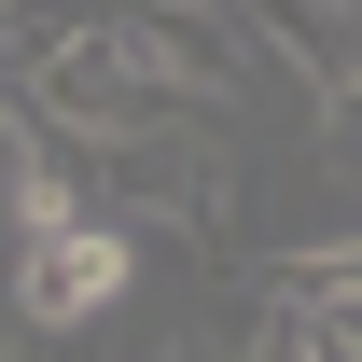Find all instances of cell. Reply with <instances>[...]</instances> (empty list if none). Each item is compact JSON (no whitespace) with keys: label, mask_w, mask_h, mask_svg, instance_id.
I'll return each instance as SVG.
<instances>
[{"label":"cell","mask_w":362,"mask_h":362,"mask_svg":"<svg viewBox=\"0 0 362 362\" xmlns=\"http://www.w3.org/2000/svg\"><path fill=\"white\" fill-rule=\"evenodd\" d=\"M14 98L42 112V126H70V139H153V126H209L195 98L168 84V70H139V42L98 14V28H70V42H42L28 70H14Z\"/></svg>","instance_id":"6da1fadb"},{"label":"cell","mask_w":362,"mask_h":362,"mask_svg":"<svg viewBox=\"0 0 362 362\" xmlns=\"http://www.w3.org/2000/svg\"><path fill=\"white\" fill-rule=\"evenodd\" d=\"M126 265H139V223H126V209H84V223H56V237H14V320L84 334V320L126 293Z\"/></svg>","instance_id":"7a4b0ae2"},{"label":"cell","mask_w":362,"mask_h":362,"mask_svg":"<svg viewBox=\"0 0 362 362\" xmlns=\"http://www.w3.org/2000/svg\"><path fill=\"white\" fill-rule=\"evenodd\" d=\"M112 28H126L139 70H168L195 112H223V98L251 84V42H237V14H223V0H126Z\"/></svg>","instance_id":"3957f363"},{"label":"cell","mask_w":362,"mask_h":362,"mask_svg":"<svg viewBox=\"0 0 362 362\" xmlns=\"http://www.w3.org/2000/svg\"><path fill=\"white\" fill-rule=\"evenodd\" d=\"M251 28H265V42L293 56L320 98H334V84H362V28L334 14V0H251Z\"/></svg>","instance_id":"277c9868"},{"label":"cell","mask_w":362,"mask_h":362,"mask_svg":"<svg viewBox=\"0 0 362 362\" xmlns=\"http://www.w3.org/2000/svg\"><path fill=\"white\" fill-rule=\"evenodd\" d=\"M320 195H334V223L362 237V84L320 98Z\"/></svg>","instance_id":"5b68a950"},{"label":"cell","mask_w":362,"mask_h":362,"mask_svg":"<svg viewBox=\"0 0 362 362\" xmlns=\"http://www.w3.org/2000/svg\"><path fill=\"white\" fill-rule=\"evenodd\" d=\"M223 349H237V362H320V349H307V307H293V293H251V320H237Z\"/></svg>","instance_id":"8992f818"},{"label":"cell","mask_w":362,"mask_h":362,"mask_svg":"<svg viewBox=\"0 0 362 362\" xmlns=\"http://www.w3.org/2000/svg\"><path fill=\"white\" fill-rule=\"evenodd\" d=\"M307 307V349L320 362H362V279H320V293H293Z\"/></svg>","instance_id":"52a82bcc"},{"label":"cell","mask_w":362,"mask_h":362,"mask_svg":"<svg viewBox=\"0 0 362 362\" xmlns=\"http://www.w3.org/2000/svg\"><path fill=\"white\" fill-rule=\"evenodd\" d=\"M153 362H237V349H223V334H181V349H153Z\"/></svg>","instance_id":"ba28073f"},{"label":"cell","mask_w":362,"mask_h":362,"mask_svg":"<svg viewBox=\"0 0 362 362\" xmlns=\"http://www.w3.org/2000/svg\"><path fill=\"white\" fill-rule=\"evenodd\" d=\"M334 14H349V28H362V0H334Z\"/></svg>","instance_id":"9c48e42d"},{"label":"cell","mask_w":362,"mask_h":362,"mask_svg":"<svg viewBox=\"0 0 362 362\" xmlns=\"http://www.w3.org/2000/svg\"><path fill=\"white\" fill-rule=\"evenodd\" d=\"M237 14H251V0H237Z\"/></svg>","instance_id":"30bf717a"}]
</instances>
